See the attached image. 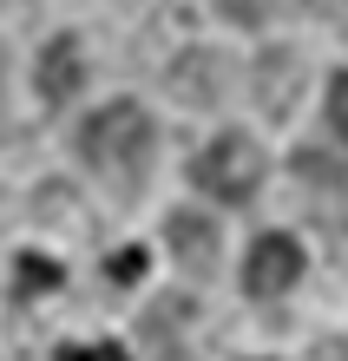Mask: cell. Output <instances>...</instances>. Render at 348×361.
Returning a JSON list of instances; mask_svg holds the SVG:
<instances>
[{"label":"cell","mask_w":348,"mask_h":361,"mask_svg":"<svg viewBox=\"0 0 348 361\" xmlns=\"http://www.w3.org/2000/svg\"><path fill=\"white\" fill-rule=\"evenodd\" d=\"M79 152L105 184H119V190L145 184V171H151V118H145V105H132V99L105 105L79 132Z\"/></svg>","instance_id":"cell-1"},{"label":"cell","mask_w":348,"mask_h":361,"mask_svg":"<svg viewBox=\"0 0 348 361\" xmlns=\"http://www.w3.org/2000/svg\"><path fill=\"white\" fill-rule=\"evenodd\" d=\"M191 178H198V190H210L217 204H250L256 184H263V152H256V138L224 132V138H210L198 152Z\"/></svg>","instance_id":"cell-2"},{"label":"cell","mask_w":348,"mask_h":361,"mask_svg":"<svg viewBox=\"0 0 348 361\" xmlns=\"http://www.w3.org/2000/svg\"><path fill=\"white\" fill-rule=\"evenodd\" d=\"M296 276H302V250L296 237H256L250 250V263H244V289L250 295H282V289H296Z\"/></svg>","instance_id":"cell-3"},{"label":"cell","mask_w":348,"mask_h":361,"mask_svg":"<svg viewBox=\"0 0 348 361\" xmlns=\"http://www.w3.org/2000/svg\"><path fill=\"white\" fill-rule=\"evenodd\" d=\"M164 243H171V257H178L191 276H210L217 250H224V237H217V224L204 217V210H171L164 217Z\"/></svg>","instance_id":"cell-4"},{"label":"cell","mask_w":348,"mask_h":361,"mask_svg":"<svg viewBox=\"0 0 348 361\" xmlns=\"http://www.w3.org/2000/svg\"><path fill=\"white\" fill-rule=\"evenodd\" d=\"M171 92H178L184 105H217V99H224V59H217V53H184L178 59V66H171Z\"/></svg>","instance_id":"cell-5"},{"label":"cell","mask_w":348,"mask_h":361,"mask_svg":"<svg viewBox=\"0 0 348 361\" xmlns=\"http://www.w3.org/2000/svg\"><path fill=\"white\" fill-rule=\"evenodd\" d=\"M79 47H73V39H53V47L47 53H40V92H47V99H73L79 92Z\"/></svg>","instance_id":"cell-6"},{"label":"cell","mask_w":348,"mask_h":361,"mask_svg":"<svg viewBox=\"0 0 348 361\" xmlns=\"http://www.w3.org/2000/svg\"><path fill=\"white\" fill-rule=\"evenodd\" d=\"M296 171H302V184H316V190H348V171L335 158H322V152H302Z\"/></svg>","instance_id":"cell-7"},{"label":"cell","mask_w":348,"mask_h":361,"mask_svg":"<svg viewBox=\"0 0 348 361\" xmlns=\"http://www.w3.org/2000/svg\"><path fill=\"white\" fill-rule=\"evenodd\" d=\"M59 283V269L47 263V257H27V263H20V276H13V289L20 295H33V289H53Z\"/></svg>","instance_id":"cell-8"},{"label":"cell","mask_w":348,"mask_h":361,"mask_svg":"<svg viewBox=\"0 0 348 361\" xmlns=\"http://www.w3.org/2000/svg\"><path fill=\"white\" fill-rule=\"evenodd\" d=\"M224 20H236V27H263L270 20V0H210Z\"/></svg>","instance_id":"cell-9"},{"label":"cell","mask_w":348,"mask_h":361,"mask_svg":"<svg viewBox=\"0 0 348 361\" xmlns=\"http://www.w3.org/2000/svg\"><path fill=\"white\" fill-rule=\"evenodd\" d=\"M329 125L348 138V73H335V79H329Z\"/></svg>","instance_id":"cell-10"},{"label":"cell","mask_w":348,"mask_h":361,"mask_svg":"<svg viewBox=\"0 0 348 361\" xmlns=\"http://www.w3.org/2000/svg\"><path fill=\"white\" fill-rule=\"evenodd\" d=\"M316 13H322V20H329V27H335V33H348V0H316Z\"/></svg>","instance_id":"cell-11"},{"label":"cell","mask_w":348,"mask_h":361,"mask_svg":"<svg viewBox=\"0 0 348 361\" xmlns=\"http://www.w3.org/2000/svg\"><path fill=\"white\" fill-rule=\"evenodd\" d=\"M138 269H145V257H138V250H125V257H112V283H132Z\"/></svg>","instance_id":"cell-12"},{"label":"cell","mask_w":348,"mask_h":361,"mask_svg":"<svg viewBox=\"0 0 348 361\" xmlns=\"http://www.w3.org/2000/svg\"><path fill=\"white\" fill-rule=\"evenodd\" d=\"M59 361H125V355H119V348H66Z\"/></svg>","instance_id":"cell-13"}]
</instances>
